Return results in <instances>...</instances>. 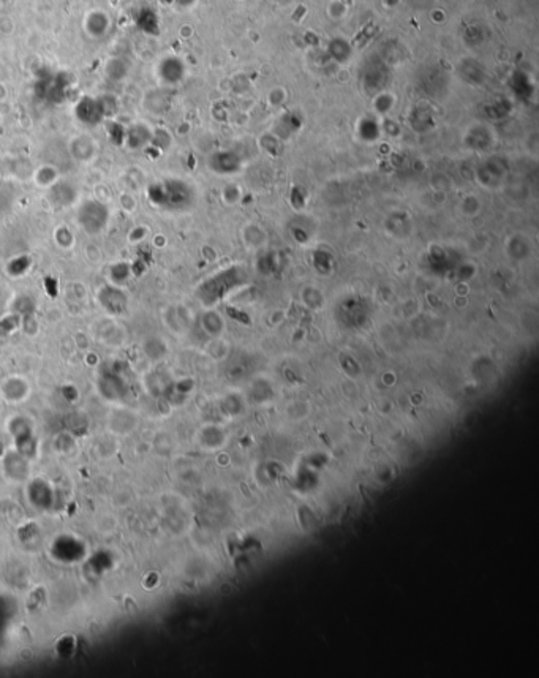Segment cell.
Masks as SVG:
<instances>
[{"label":"cell","instance_id":"cell-1","mask_svg":"<svg viewBox=\"0 0 539 678\" xmlns=\"http://www.w3.org/2000/svg\"><path fill=\"white\" fill-rule=\"evenodd\" d=\"M111 219L108 204L100 199H87L79 204L76 212L78 225L89 236H98L107 230Z\"/></svg>","mask_w":539,"mask_h":678},{"label":"cell","instance_id":"cell-2","mask_svg":"<svg viewBox=\"0 0 539 678\" xmlns=\"http://www.w3.org/2000/svg\"><path fill=\"white\" fill-rule=\"evenodd\" d=\"M98 302L111 315H122L129 309V294L124 287L109 283L98 291Z\"/></svg>","mask_w":539,"mask_h":678},{"label":"cell","instance_id":"cell-3","mask_svg":"<svg viewBox=\"0 0 539 678\" xmlns=\"http://www.w3.org/2000/svg\"><path fill=\"white\" fill-rule=\"evenodd\" d=\"M78 195L79 192L75 184L60 181V179L52 187L47 188V199H50L52 208L56 209L72 208L78 201Z\"/></svg>","mask_w":539,"mask_h":678},{"label":"cell","instance_id":"cell-4","mask_svg":"<svg viewBox=\"0 0 539 678\" xmlns=\"http://www.w3.org/2000/svg\"><path fill=\"white\" fill-rule=\"evenodd\" d=\"M75 116L82 125L95 127L104 119L102 103L98 98L82 97L75 106Z\"/></svg>","mask_w":539,"mask_h":678},{"label":"cell","instance_id":"cell-5","mask_svg":"<svg viewBox=\"0 0 539 678\" xmlns=\"http://www.w3.org/2000/svg\"><path fill=\"white\" fill-rule=\"evenodd\" d=\"M152 131L146 124H133L125 130L124 142L130 151L146 149L152 141Z\"/></svg>","mask_w":539,"mask_h":678},{"label":"cell","instance_id":"cell-6","mask_svg":"<svg viewBox=\"0 0 539 678\" xmlns=\"http://www.w3.org/2000/svg\"><path fill=\"white\" fill-rule=\"evenodd\" d=\"M70 153L76 162L81 163L92 162L95 153H97V144H95V141L91 136L79 135L76 138H73L70 142Z\"/></svg>","mask_w":539,"mask_h":678},{"label":"cell","instance_id":"cell-7","mask_svg":"<svg viewBox=\"0 0 539 678\" xmlns=\"http://www.w3.org/2000/svg\"><path fill=\"white\" fill-rule=\"evenodd\" d=\"M109 29V18L108 14L102 12V10H95L91 12L86 18V30L87 34L94 36V39H100L107 34Z\"/></svg>","mask_w":539,"mask_h":678},{"label":"cell","instance_id":"cell-8","mask_svg":"<svg viewBox=\"0 0 539 678\" xmlns=\"http://www.w3.org/2000/svg\"><path fill=\"white\" fill-rule=\"evenodd\" d=\"M34 181L36 184V187L50 188L59 181V171H57L56 166L43 165L34 173Z\"/></svg>","mask_w":539,"mask_h":678},{"label":"cell","instance_id":"cell-9","mask_svg":"<svg viewBox=\"0 0 539 678\" xmlns=\"http://www.w3.org/2000/svg\"><path fill=\"white\" fill-rule=\"evenodd\" d=\"M160 78L165 83H176L177 79H181L182 75V67L181 62H177L176 59H165L160 63Z\"/></svg>","mask_w":539,"mask_h":678},{"label":"cell","instance_id":"cell-10","mask_svg":"<svg viewBox=\"0 0 539 678\" xmlns=\"http://www.w3.org/2000/svg\"><path fill=\"white\" fill-rule=\"evenodd\" d=\"M109 278H111V283L119 285V287H124V285L129 282V278H130V266L129 264L118 263V264H114V266H111Z\"/></svg>","mask_w":539,"mask_h":678},{"label":"cell","instance_id":"cell-11","mask_svg":"<svg viewBox=\"0 0 539 678\" xmlns=\"http://www.w3.org/2000/svg\"><path fill=\"white\" fill-rule=\"evenodd\" d=\"M54 241L57 245L63 248V250H70V248H73V245H75L76 237L68 226H59L54 231Z\"/></svg>","mask_w":539,"mask_h":678},{"label":"cell","instance_id":"cell-12","mask_svg":"<svg viewBox=\"0 0 539 678\" xmlns=\"http://www.w3.org/2000/svg\"><path fill=\"white\" fill-rule=\"evenodd\" d=\"M138 28L146 34H154V30L158 28L157 13L152 10H142L138 14Z\"/></svg>","mask_w":539,"mask_h":678},{"label":"cell","instance_id":"cell-13","mask_svg":"<svg viewBox=\"0 0 539 678\" xmlns=\"http://www.w3.org/2000/svg\"><path fill=\"white\" fill-rule=\"evenodd\" d=\"M129 73V68H126L125 63L119 59H113L108 62L107 65V75L113 79V81H122Z\"/></svg>","mask_w":539,"mask_h":678},{"label":"cell","instance_id":"cell-14","mask_svg":"<svg viewBox=\"0 0 539 678\" xmlns=\"http://www.w3.org/2000/svg\"><path fill=\"white\" fill-rule=\"evenodd\" d=\"M98 100L102 103L104 118H111L114 113H118V100L113 95H102V97H98Z\"/></svg>","mask_w":539,"mask_h":678},{"label":"cell","instance_id":"cell-15","mask_svg":"<svg viewBox=\"0 0 539 678\" xmlns=\"http://www.w3.org/2000/svg\"><path fill=\"white\" fill-rule=\"evenodd\" d=\"M13 30H14L13 21L7 18V16H2V18H0V32H2V34H12Z\"/></svg>","mask_w":539,"mask_h":678},{"label":"cell","instance_id":"cell-16","mask_svg":"<svg viewBox=\"0 0 539 678\" xmlns=\"http://www.w3.org/2000/svg\"><path fill=\"white\" fill-rule=\"evenodd\" d=\"M0 271H2V261H0Z\"/></svg>","mask_w":539,"mask_h":678},{"label":"cell","instance_id":"cell-17","mask_svg":"<svg viewBox=\"0 0 539 678\" xmlns=\"http://www.w3.org/2000/svg\"><path fill=\"white\" fill-rule=\"evenodd\" d=\"M0 125H2V118H0Z\"/></svg>","mask_w":539,"mask_h":678}]
</instances>
